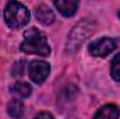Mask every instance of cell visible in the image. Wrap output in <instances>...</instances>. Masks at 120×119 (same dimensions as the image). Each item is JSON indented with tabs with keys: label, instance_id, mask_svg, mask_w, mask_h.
<instances>
[{
	"label": "cell",
	"instance_id": "1",
	"mask_svg": "<svg viewBox=\"0 0 120 119\" xmlns=\"http://www.w3.org/2000/svg\"><path fill=\"white\" fill-rule=\"evenodd\" d=\"M24 53H32L39 56H48L50 53V46L48 44L46 35L38 28H30L24 32V39L20 45Z\"/></svg>",
	"mask_w": 120,
	"mask_h": 119
},
{
	"label": "cell",
	"instance_id": "2",
	"mask_svg": "<svg viewBox=\"0 0 120 119\" xmlns=\"http://www.w3.org/2000/svg\"><path fill=\"white\" fill-rule=\"evenodd\" d=\"M95 30V24H92L91 20H82L80 21L73 30L70 31V35L67 38L66 44V52L67 53H75L81 45L91 36V34Z\"/></svg>",
	"mask_w": 120,
	"mask_h": 119
},
{
	"label": "cell",
	"instance_id": "3",
	"mask_svg": "<svg viewBox=\"0 0 120 119\" xmlns=\"http://www.w3.org/2000/svg\"><path fill=\"white\" fill-rule=\"evenodd\" d=\"M31 18L30 10L20 1H8L4 10V20L13 30L22 28L28 24Z\"/></svg>",
	"mask_w": 120,
	"mask_h": 119
},
{
	"label": "cell",
	"instance_id": "4",
	"mask_svg": "<svg viewBox=\"0 0 120 119\" xmlns=\"http://www.w3.org/2000/svg\"><path fill=\"white\" fill-rule=\"evenodd\" d=\"M117 48V41L113 38H101L88 46V52L92 56L105 58Z\"/></svg>",
	"mask_w": 120,
	"mask_h": 119
},
{
	"label": "cell",
	"instance_id": "5",
	"mask_svg": "<svg viewBox=\"0 0 120 119\" xmlns=\"http://www.w3.org/2000/svg\"><path fill=\"white\" fill-rule=\"evenodd\" d=\"M50 73V64L45 60H32L28 67L30 79L35 84H42Z\"/></svg>",
	"mask_w": 120,
	"mask_h": 119
},
{
	"label": "cell",
	"instance_id": "6",
	"mask_svg": "<svg viewBox=\"0 0 120 119\" xmlns=\"http://www.w3.org/2000/svg\"><path fill=\"white\" fill-rule=\"evenodd\" d=\"M35 16H36V20L43 25H50L55 21V13L46 4H38L35 7Z\"/></svg>",
	"mask_w": 120,
	"mask_h": 119
},
{
	"label": "cell",
	"instance_id": "7",
	"mask_svg": "<svg viewBox=\"0 0 120 119\" xmlns=\"http://www.w3.org/2000/svg\"><path fill=\"white\" fill-rule=\"evenodd\" d=\"M53 4L64 17H73L78 8V1L75 0H56Z\"/></svg>",
	"mask_w": 120,
	"mask_h": 119
},
{
	"label": "cell",
	"instance_id": "8",
	"mask_svg": "<svg viewBox=\"0 0 120 119\" xmlns=\"http://www.w3.org/2000/svg\"><path fill=\"white\" fill-rule=\"evenodd\" d=\"M94 119H119V108L113 104L103 105L96 111Z\"/></svg>",
	"mask_w": 120,
	"mask_h": 119
},
{
	"label": "cell",
	"instance_id": "9",
	"mask_svg": "<svg viewBox=\"0 0 120 119\" xmlns=\"http://www.w3.org/2000/svg\"><path fill=\"white\" fill-rule=\"evenodd\" d=\"M7 112L11 118L20 119L24 115V104L20 99H11L7 105Z\"/></svg>",
	"mask_w": 120,
	"mask_h": 119
},
{
	"label": "cell",
	"instance_id": "10",
	"mask_svg": "<svg viewBox=\"0 0 120 119\" xmlns=\"http://www.w3.org/2000/svg\"><path fill=\"white\" fill-rule=\"evenodd\" d=\"M11 92L20 98H27L30 97L31 92H32V88L28 83H24V81H17L11 86Z\"/></svg>",
	"mask_w": 120,
	"mask_h": 119
},
{
	"label": "cell",
	"instance_id": "11",
	"mask_svg": "<svg viewBox=\"0 0 120 119\" xmlns=\"http://www.w3.org/2000/svg\"><path fill=\"white\" fill-rule=\"evenodd\" d=\"M110 74L113 77V80L120 81V53H117L110 63Z\"/></svg>",
	"mask_w": 120,
	"mask_h": 119
},
{
	"label": "cell",
	"instance_id": "12",
	"mask_svg": "<svg viewBox=\"0 0 120 119\" xmlns=\"http://www.w3.org/2000/svg\"><path fill=\"white\" fill-rule=\"evenodd\" d=\"M25 66H27V63L25 62H22V60H20V62H17L14 66H13V69H11V76L13 77H21L22 74H24V71H25Z\"/></svg>",
	"mask_w": 120,
	"mask_h": 119
},
{
	"label": "cell",
	"instance_id": "13",
	"mask_svg": "<svg viewBox=\"0 0 120 119\" xmlns=\"http://www.w3.org/2000/svg\"><path fill=\"white\" fill-rule=\"evenodd\" d=\"M35 119H55L53 118V115L52 114H49V112H46V111H42V112H39Z\"/></svg>",
	"mask_w": 120,
	"mask_h": 119
},
{
	"label": "cell",
	"instance_id": "14",
	"mask_svg": "<svg viewBox=\"0 0 120 119\" xmlns=\"http://www.w3.org/2000/svg\"><path fill=\"white\" fill-rule=\"evenodd\" d=\"M119 17H120V11H119Z\"/></svg>",
	"mask_w": 120,
	"mask_h": 119
}]
</instances>
